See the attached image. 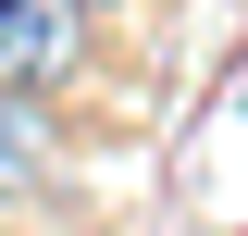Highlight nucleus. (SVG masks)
<instances>
[{"mask_svg": "<svg viewBox=\"0 0 248 236\" xmlns=\"http://www.w3.org/2000/svg\"><path fill=\"white\" fill-rule=\"evenodd\" d=\"M87 62V0H0V87L50 100Z\"/></svg>", "mask_w": 248, "mask_h": 236, "instance_id": "f257e3e1", "label": "nucleus"}, {"mask_svg": "<svg viewBox=\"0 0 248 236\" xmlns=\"http://www.w3.org/2000/svg\"><path fill=\"white\" fill-rule=\"evenodd\" d=\"M37 174H50V124H37L25 87H0V199H25Z\"/></svg>", "mask_w": 248, "mask_h": 236, "instance_id": "f03ea898", "label": "nucleus"}]
</instances>
